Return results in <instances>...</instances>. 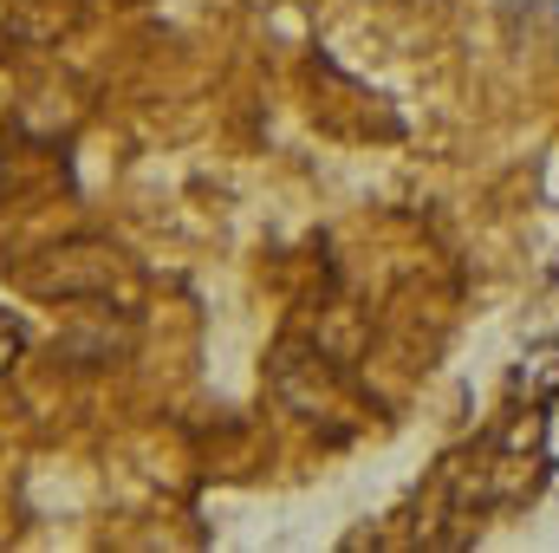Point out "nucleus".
Instances as JSON below:
<instances>
[{
  "mask_svg": "<svg viewBox=\"0 0 559 553\" xmlns=\"http://www.w3.org/2000/svg\"><path fill=\"white\" fill-rule=\"evenodd\" d=\"M92 313H79L59 339H52V358L72 365V372H105V365H124L131 345H138V319L111 299H85Z\"/></svg>",
  "mask_w": 559,
  "mask_h": 553,
  "instance_id": "f03ea898",
  "label": "nucleus"
},
{
  "mask_svg": "<svg viewBox=\"0 0 559 553\" xmlns=\"http://www.w3.org/2000/svg\"><path fill=\"white\" fill-rule=\"evenodd\" d=\"M26 293L33 299H66V306H85V299H111V286L124 280V255L98 235H72V242H52L33 268H26Z\"/></svg>",
  "mask_w": 559,
  "mask_h": 553,
  "instance_id": "f257e3e1",
  "label": "nucleus"
},
{
  "mask_svg": "<svg viewBox=\"0 0 559 553\" xmlns=\"http://www.w3.org/2000/svg\"><path fill=\"white\" fill-rule=\"evenodd\" d=\"M85 20V0H7V39L20 46H59Z\"/></svg>",
  "mask_w": 559,
  "mask_h": 553,
  "instance_id": "20e7f679",
  "label": "nucleus"
},
{
  "mask_svg": "<svg viewBox=\"0 0 559 553\" xmlns=\"http://www.w3.org/2000/svg\"><path fill=\"white\" fill-rule=\"evenodd\" d=\"M332 385H338V365H332L312 339L286 332V339L274 345V391H280V404H293L306 423H319V416H325Z\"/></svg>",
  "mask_w": 559,
  "mask_h": 553,
  "instance_id": "7ed1b4c3",
  "label": "nucleus"
},
{
  "mask_svg": "<svg viewBox=\"0 0 559 553\" xmlns=\"http://www.w3.org/2000/svg\"><path fill=\"white\" fill-rule=\"evenodd\" d=\"M20 345H26V332H20L13 319H0V378L13 372V358H20Z\"/></svg>",
  "mask_w": 559,
  "mask_h": 553,
  "instance_id": "39448f33",
  "label": "nucleus"
}]
</instances>
